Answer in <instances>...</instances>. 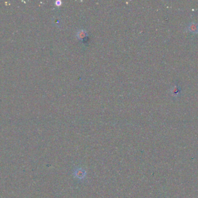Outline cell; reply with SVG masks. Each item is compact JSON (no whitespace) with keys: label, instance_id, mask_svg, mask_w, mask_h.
<instances>
[{"label":"cell","instance_id":"6da1fadb","mask_svg":"<svg viewBox=\"0 0 198 198\" xmlns=\"http://www.w3.org/2000/svg\"><path fill=\"white\" fill-rule=\"evenodd\" d=\"M73 175L75 178H78L79 180H82L86 175V171L84 168L79 167V168H76L74 170Z\"/></svg>","mask_w":198,"mask_h":198},{"label":"cell","instance_id":"7a4b0ae2","mask_svg":"<svg viewBox=\"0 0 198 198\" xmlns=\"http://www.w3.org/2000/svg\"><path fill=\"white\" fill-rule=\"evenodd\" d=\"M188 30L192 34H196L198 33V24L195 22H192L188 24Z\"/></svg>","mask_w":198,"mask_h":198},{"label":"cell","instance_id":"3957f363","mask_svg":"<svg viewBox=\"0 0 198 198\" xmlns=\"http://www.w3.org/2000/svg\"><path fill=\"white\" fill-rule=\"evenodd\" d=\"M180 91L181 90H180V87L177 85H175L172 88L171 93L173 96L175 97H177V96H180Z\"/></svg>","mask_w":198,"mask_h":198}]
</instances>
